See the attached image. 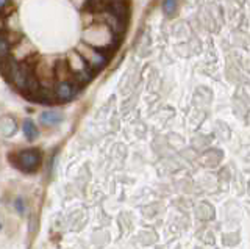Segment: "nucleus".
I'll return each mask as SVG.
<instances>
[{
  "instance_id": "1",
  "label": "nucleus",
  "mask_w": 250,
  "mask_h": 249,
  "mask_svg": "<svg viewBox=\"0 0 250 249\" xmlns=\"http://www.w3.org/2000/svg\"><path fill=\"white\" fill-rule=\"evenodd\" d=\"M11 161L18 166L21 171L27 174H31L38 171V168L41 166L42 163V154L39 149H28V151H22L18 155L11 157Z\"/></svg>"
},
{
  "instance_id": "2",
  "label": "nucleus",
  "mask_w": 250,
  "mask_h": 249,
  "mask_svg": "<svg viewBox=\"0 0 250 249\" xmlns=\"http://www.w3.org/2000/svg\"><path fill=\"white\" fill-rule=\"evenodd\" d=\"M78 52L82 53L83 58L86 60V63H88V66L92 69L94 72H100V71H104V69L106 68V65L109 63V57L108 53L105 52H102L96 47H86V45L80 44L78 45Z\"/></svg>"
},
{
  "instance_id": "3",
  "label": "nucleus",
  "mask_w": 250,
  "mask_h": 249,
  "mask_svg": "<svg viewBox=\"0 0 250 249\" xmlns=\"http://www.w3.org/2000/svg\"><path fill=\"white\" fill-rule=\"evenodd\" d=\"M78 91L80 87L72 80H55L53 83V94L57 102H67L78 94Z\"/></svg>"
},
{
  "instance_id": "4",
  "label": "nucleus",
  "mask_w": 250,
  "mask_h": 249,
  "mask_svg": "<svg viewBox=\"0 0 250 249\" xmlns=\"http://www.w3.org/2000/svg\"><path fill=\"white\" fill-rule=\"evenodd\" d=\"M96 18H99V22H100V24L106 25L116 36H121V35L125 32V28H127V24H128V21H124V19H121V18L114 16V14L106 13V11H100V13H97V14H96Z\"/></svg>"
},
{
  "instance_id": "5",
  "label": "nucleus",
  "mask_w": 250,
  "mask_h": 249,
  "mask_svg": "<svg viewBox=\"0 0 250 249\" xmlns=\"http://www.w3.org/2000/svg\"><path fill=\"white\" fill-rule=\"evenodd\" d=\"M16 130H18V126H16V121L10 116H3L2 119H0V134H2L5 138L8 136H13L16 134Z\"/></svg>"
},
{
  "instance_id": "6",
  "label": "nucleus",
  "mask_w": 250,
  "mask_h": 249,
  "mask_svg": "<svg viewBox=\"0 0 250 249\" xmlns=\"http://www.w3.org/2000/svg\"><path fill=\"white\" fill-rule=\"evenodd\" d=\"M11 47L13 43L10 41V36H8V30L3 33H0V60L8 58L11 55Z\"/></svg>"
},
{
  "instance_id": "7",
  "label": "nucleus",
  "mask_w": 250,
  "mask_h": 249,
  "mask_svg": "<svg viewBox=\"0 0 250 249\" xmlns=\"http://www.w3.org/2000/svg\"><path fill=\"white\" fill-rule=\"evenodd\" d=\"M22 132H23V135H25V138L28 139V141H33V139H36L39 135L36 124L31 119H25L22 122Z\"/></svg>"
},
{
  "instance_id": "8",
  "label": "nucleus",
  "mask_w": 250,
  "mask_h": 249,
  "mask_svg": "<svg viewBox=\"0 0 250 249\" xmlns=\"http://www.w3.org/2000/svg\"><path fill=\"white\" fill-rule=\"evenodd\" d=\"M62 121V116L57 112H45L41 114V124L44 126H57Z\"/></svg>"
},
{
  "instance_id": "9",
  "label": "nucleus",
  "mask_w": 250,
  "mask_h": 249,
  "mask_svg": "<svg viewBox=\"0 0 250 249\" xmlns=\"http://www.w3.org/2000/svg\"><path fill=\"white\" fill-rule=\"evenodd\" d=\"M163 10L167 16H172L177 10V0H164L163 2Z\"/></svg>"
},
{
  "instance_id": "10",
  "label": "nucleus",
  "mask_w": 250,
  "mask_h": 249,
  "mask_svg": "<svg viewBox=\"0 0 250 249\" xmlns=\"http://www.w3.org/2000/svg\"><path fill=\"white\" fill-rule=\"evenodd\" d=\"M10 2L11 0H0V13H3L8 16V11H10Z\"/></svg>"
},
{
  "instance_id": "11",
  "label": "nucleus",
  "mask_w": 250,
  "mask_h": 249,
  "mask_svg": "<svg viewBox=\"0 0 250 249\" xmlns=\"http://www.w3.org/2000/svg\"><path fill=\"white\" fill-rule=\"evenodd\" d=\"M16 205H18V210H19V212H23V205H21V201H18V204H16Z\"/></svg>"
}]
</instances>
